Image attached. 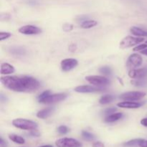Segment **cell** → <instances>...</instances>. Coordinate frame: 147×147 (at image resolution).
I'll list each match as a JSON object with an SVG mask.
<instances>
[{"label": "cell", "instance_id": "cell-1", "mask_svg": "<svg viewBox=\"0 0 147 147\" xmlns=\"http://www.w3.org/2000/svg\"><path fill=\"white\" fill-rule=\"evenodd\" d=\"M0 81L4 87L14 92L31 93L40 88V82L30 76H2Z\"/></svg>", "mask_w": 147, "mask_h": 147}, {"label": "cell", "instance_id": "cell-2", "mask_svg": "<svg viewBox=\"0 0 147 147\" xmlns=\"http://www.w3.org/2000/svg\"><path fill=\"white\" fill-rule=\"evenodd\" d=\"M12 125L17 129L22 130L32 131L37 129V123L33 121L25 119H16L12 121Z\"/></svg>", "mask_w": 147, "mask_h": 147}, {"label": "cell", "instance_id": "cell-3", "mask_svg": "<svg viewBox=\"0 0 147 147\" xmlns=\"http://www.w3.org/2000/svg\"><path fill=\"white\" fill-rule=\"evenodd\" d=\"M144 41L143 37H134V36H126L120 42V47L123 50L124 49L130 48V47H134L137 45L140 44L142 42Z\"/></svg>", "mask_w": 147, "mask_h": 147}, {"label": "cell", "instance_id": "cell-4", "mask_svg": "<svg viewBox=\"0 0 147 147\" xmlns=\"http://www.w3.org/2000/svg\"><path fill=\"white\" fill-rule=\"evenodd\" d=\"M57 147H82L83 145L79 141L73 138H61L55 142Z\"/></svg>", "mask_w": 147, "mask_h": 147}, {"label": "cell", "instance_id": "cell-5", "mask_svg": "<svg viewBox=\"0 0 147 147\" xmlns=\"http://www.w3.org/2000/svg\"><path fill=\"white\" fill-rule=\"evenodd\" d=\"M86 80L93 86L101 87L107 86L110 83V80L107 78L100 76H88L86 77Z\"/></svg>", "mask_w": 147, "mask_h": 147}, {"label": "cell", "instance_id": "cell-6", "mask_svg": "<svg viewBox=\"0 0 147 147\" xmlns=\"http://www.w3.org/2000/svg\"><path fill=\"white\" fill-rule=\"evenodd\" d=\"M146 93L141 91H130L123 93L120 96L119 98L123 100H129V101H136L139 100L146 96Z\"/></svg>", "mask_w": 147, "mask_h": 147}, {"label": "cell", "instance_id": "cell-7", "mask_svg": "<svg viewBox=\"0 0 147 147\" xmlns=\"http://www.w3.org/2000/svg\"><path fill=\"white\" fill-rule=\"evenodd\" d=\"M142 63H143V58L142 56L137 53H134V54L131 55L128 58L127 62H126V66L129 69V70H133V69H136L139 66L142 65Z\"/></svg>", "mask_w": 147, "mask_h": 147}, {"label": "cell", "instance_id": "cell-8", "mask_svg": "<svg viewBox=\"0 0 147 147\" xmlns=\"http://www.w3.org/2000/svg\"><path fill=\"white\" fill-rule=\"evenodd\" d=\"M67 94L64 93H55V94H50L48 96L43 99L40 102V103H44V104H52V103H58V102L64 100L67 98Z\"/></svg>", "mask_w": 147, "mask_h": 147}, {"label": "cell", "instance_id": "cell-9", "mask_svg": "<svg viewBox=\"0 0 147 147\" xmlns=\"http://www.w3.org/2000/svg\"><path fill=\"white\" fill-rule=\"evenodd\" d=\"M74 90L77 93H98V92H101L104 90V88H102L98 86H79L75 88Z\"/></svg>", "mask_w": 147, "mask_h": 147}, {"label": "cell", "instance_id": "cell-10", "mask_svg": "<svg viewBox=\"0 0 147 147\" xmlns=\"http://www.w3.org/2000/svg\"><path fill=\"white\" fill-rule=\"evenodd\" d=\"M78 65V61L75 58H66L61 61L60 66L63 71L68 72L74 69Z\"/></svg>", "mask_w": 147, "mask_h": 147}, {"label": "cell", "instance_id": "cell-11", "mask_svg": "<svg viewBox=\"0 0 147 147\" xmlns=\"http://www.w3.org/2000/svg\"><path fill=\"white\" fill-rule=\"evenodd\" d=\"M19 32L25 35H35L40 34L42 32V30L40 27L34 25H25L20 27L19 29Z\"/></svg>", "mask_w": 147, "mask_h": 147}, {"label": "cell", "instance_id": "cell-12", "mask_svg": "<svg viewBox=\"0 0 147 147\" xmlns=\"http://www.w3.org/2000/svg\"><path fill=\"white\" fill-rule=\"evenodd\" d=\"M129 76L131 79L144 78L147 76V67L130 70L129 71Z\"/></svg>", "mask_w": 147, "mask_h": 147}, {"label": "cell", "instance_id": "cell-13", "mask_svg": "<svg viewBox=\"0 0 147 147\" xmlns=\"http://www.w3.org/2000/svg\"><path fill=\"white\" fill-rule=\"evenodd\" d=\"M142 106V103L134 101H129V100H123L117 104V106L122 109H135L141 107Z\"/></svg>", "mask_w": 147, "mask_h": 147}, {"label": "cell", "instance_id": "cell-14", "mask_svg": "<svg viewBox=\"0 0 147 147\" xmlns=\"http://www.w3.org/2000/svg\"><path fill=\"white\" fill-rule=\"evenodd\" d=\"M54 111L55 109L53 107H49L47 108V109H45L43 110H41L37 112V117L42 119H47V118L50 117L51 116L52 113L54 112Z\"/></svg>", "mask_w": 147, "mask_h": 147}, {"label": "cell", "instance_id": "cell-15", "mask_svg": "<svg viewBox=\"0 0 147 147\" xmlns=\"http://www.w3.org/2000/svg\"><path fill=\"white\" fill-rule=\"evenodd\" d=\"M15 71L14 66L7 63H3L1 64V75H10L12 74Z\"/></svg>", "mask_w": 147, "mask_h": 147}, {"label": "cell", "instance_id": "cell-16", "mask_svg": "<svg viewBox=\"0 0 147 147\" xmlns=\"http://www.w3.org/2000/svg\"><path fill=\"white\" fill-rule=\"evenodd\" d=\"M130 32L133 35L136 36V37H147V31L143 30V29L140 28V27L134 26V27H131Z\"/></svg>", "mask_w": 147, "mask_h": 147}, {"label": "cell", "instance_id": "cell-17", "mask_svg": "<svg viewBox=\"0 0 147 147\" xmlns=\"http://www.w3.org/2000/svg\"><path fill=\"white\" fill-rule=\"evenodd\" d=\"M122 117H123L122 113H114L106 116L104 121L106 123H113V122L120 120Z\"/></svg>", "mask_w": 147, "mask_h": 147}, {"label": "cell", "instance_id": "cell-18", "mask_svg": "<svg viewBox=\"0 0 147 147\" xmlns=\"http://www.w3.org/2000/svg\"><path fill=\"white\" fill-rule=\"evenodd\" d=\"M98 24V22L93 20H86L80 24V27L83 29H90L96 27Z\"/></svg>", "mask_w": 147, "mask_h": 147}, {"label": "cell", "instance_id": "cell-19", "mask_svg": "<svg viewBox=\"0 0 147 147\" xmlns=\"http://www.w3.org/2000/svg\"><path fill=\"white\" fill-rule=\"evenodd\" d=\"M9 139L11 142H13L15 144H24L25 143V140H24V138L20 136H18L17 134H14L9 135Z\"/></svg>", "mask_w": 147, "mask_h": 147}, {"label": "cell", "instance_id": "cell-20", "mask_svg": "<svg viewBox=\"0 0 147 147\" xmlns=\"http://www.w3.org/2000/svg\"><path fill=\"white\" fill-rule=\"evenodd\" d=\"M10 53L14 55H19L22 56L25 55L26 51L24 48L21 47H12L10 48Z\"/></svg>", "mask_w": 147, "mask_h": 147}, {"label": "cell", "instance_id": "cell-21", "mask_svg": "<svg viewBox=\"0 0 147 147\" xmlns=\"http://www.w3.org/2000/svg\"><path fill=\"white\" fill-rule=\"evenodd\" d=\"M113 100H114V96L112 95H104L100 98L99 103L101 105H106L111 103Z\"/></svg>", "mask_w": 147, "mask_h": 147}, {"label": "cell", "instance_id": "cell-22", "mask_svg": "<svg viewBox=\"0 0 147 147\" xmlns=\"http://www.w3.org/2000/svg\"><path fill=\"white\" fill-rule=\"evenodd\" d=\"M131 83L136 87H144L147 85V80L144 78H138V79H133L131 81Z\"/></svg>", "mask_w": 147, "mask_h": 147}, {"label": "cell", "instance_id": "cell-23", "mask_svg": "<svg viewBox=\"0 0 147 147\" xmlns=\"http://www.w3.org/2000/svg\"><path fill=\"white\" fill-rule=\"evenodd\" d=\"M82 136H83V138L85 140L89 141V142H91V141L95 139L94 135L93 134L90 133V132L86 131H82Z\"/></svg>", "mask_w": 147, "mask_h": 147}, {"label": "cell", "instance_id": "cell-24", "mask_svg": "<svg viewBox=\"0 0 147 147\" xmlns=\"http://www.w3.org/2000/svg\"><path fill=\"white\" fill-rule=\"evenodd\" d=\"M142 139H132V140L129 141V142H126L124 144V146H139V143L142 141Z\"/></svg>", "mask_w": 147, "mask_h": 147}, {"label": "cell", "instance_id": "cell-25", "mask_svg": "<svg viewBox=\"0 0 147 147\" xmlns=\"http://www.w3.org/2000/svg\"><path fill=\"white\" fill-rule=\"evenodd\" d=\"M99 72L102 74L106 75V76H109V75L111 74L112 70L109 66H103V67H101L99 69Z\"/></svg>", "mask_w": 147, "mask_h": 147}, {"label": "cell", "instance_id": "cell-26", "mask_svg": "<svg viewBox=\"0 0 147 147\" xmlns=\"http://www.w3.org/2000/svg\"><path fill=\"white\" fill-rule=\"evenodd\" d=\"M11 36V34L10 32H0V41L7 40Z\"/></svg>", "mask_w": 147, "mask_h": 147}, {"label": "cell", "instance_id": "cell-27", "mask_svg": "<svg viewBox=\"0 0 147 147\" xmlns=\"http://www.w3.org/2000/svg\"><path fill=\"white\" fill-rule=\"evenodd\" d=\"M57 132L60 134H66L69 132V129L65 126H60L57 128Z\"/></svg>", "mask_w": 147, "mask_h": 147}, {"label": "cell", "instance_id": "cell-28", "mask_svg": "<svg viewBox=\"0 0 147 147\" xmlns=\"http://www.w3.org/2000/svg\"><path fill=\"white\" fill-rule=\"evenodd\" d=\"M50 94H51V93H50V90H45V91L43 92V93H42V94H40V96H38V98H37L39 103H40L41 100H42L43 99L45 98L47 96H48L49 95H50Z\"/></svg>", "mask_w": 147, "mask_h": 147}, {"label": "cell", "instance_id": "cell-29", "mask_svg": "<svg viewBox=\"0 0 147 147\" xmlns=\"http://www.w3.org/2000/svg\"><path fill=\"white\" fill-rule=\"evenodd\" d=\"M146 48H147V44L146 43H144V44L139 45L134 47L133 50L134 51H142V50H144Z\"/></svg>", "mask_w": 147, "mask_h": 147}, {"label": "cell", "instance_id": "cell-30", "mask_svg": "<svg viewBox=\"0 0 147 147\" xmlns=\"http://www.w3.org/2000/svg\"><path fill=\"white\" fill-rule=\"evenodd\" d=\"M117 111V109L116 108H109V109H106V110L104 111V113L106 115H110V114H112V113H116V111Z\"/></svg>", "mask_w": 147, "mask_h": 147}, {"label": "cell", "instance_id": "cell-31", "mask_svg": "<svg viewBox=\"0 0 147 147\" xmlns=\"http://www.w3.org/2000/svg\"><path fill=\"white\" fill-rule=\"evenodd\" d=\"M63 30L65 32H70L73 29V25L71 24H69V23H66L63 25Z\"/></svg>", "mask_w": 147, "mask_h": 147}, {"label": "cell", "instance_id": "cell-32", "mask_svg": "<svg viewBox=\"0 0 147 147\" xmlns=\"http://www.w3.org/2000/svg\"><path fill=\"white\" fill-rule=\"evenodd\" d=\"M30 135L32 136H34V137H39V136H40V134L38 131H37L36 129H34V130L30 131Z\"/></svg>", "mask_w": 147, "mask_h": 147}, {"label": "cell", "instance_id": "cell-33", "mask_svg": "<svg viewBox=\"0 0 147 147\" xmlns=\"http://www.w3.org/2000/svg\"><path fill=\"white\" fill-rule=\"evenodd\" d=\"M92 146L93 147H105L104 144L100 142H96L94 143H93L92 144Z\"/></svg>", "mask_w": 147, "mask_h": 147}, {"label": "cell", "instance_id": "cell-34", "mask_svg": "<svg viewBox=\"0 0 147 147\" xmlns=\"http://www.w3.org/2000/svg\"><path fill=\"white\" fill-rule=\"evenodd\" d=\"M68 49L70 52H75L76 50V49H77V46L75 44H71L69 45Z\"/></svg>", "mask_w": 147, "mask_h": 147}, {"label": "cell", "instance_id": "cell-35", "mask_svg": "<svg viewBox=\"0 0 147 147\" xmlns=\"http://www.w3.org/2000/svg\"><path fill=\"white\" fill-rule=\"evenodd\" d=\"M139 146L140 147H147V140L145 139H142V141L139 143Z\"/></svg>", "mask_w": 147, "mask_h": 147}, {"label": "cell", "instance_id": "cell-36", "mask_svg": "<svg viewBox=\"0 0 147 147\" xmlns=\"http://www.w3.org/2000/svg\"><path fill=\"white\" fill-rule=\"evenodd\" d=\"M0 147H7V143L1 137L0 139Z\"/></svg>", "mask_w": 147, "mask_h": 147}, {"label": "cell", "instance_id": "cell-37", "mask_svg": "<svg viewBox=\"0 0 147 147\" xmlns=\"http://www.w3.org/2000/svg\"><path fill=\"white\" fill-rule=\"evenodd\" d=\"M141 124L142 126H145V127H147V118H144V119H142L140 121Z\"/></svg>", "mask_w": 147, "mask_h": 147}, {"label": "cell", "instance_id": "cell-38", "mask_svg": "<svg viewBox=\"0 0 147 147\" xmlns=\"http://www.w3.org/2000/svg\"><path fill=\"white\" fill-rule=\"evenodd\" d=\"M140 52H141V53H142V54H143V55H144L147 56V48L144 49V50H142V51H140Z\"/></svg>", "mask_w": 147, "mask_h": 147}, {"label": "cell", "instance_id": "cell-39", "mask_svg": "<svg viewBox=\"0 0 147 147\" xmlns=\"http://www.w3.org/2000/svg\"><path fill=\"white\" fill-rule=\"evenodd\" d=\"M39 147H53V146H52V145H43V146H39Z\"/></svg>", "mask_w": 147, "mask_h": 147}, {"label": "cell", "instance_id": "cell-40", "mask_svg": "<svg viewBox=\"0 0 147 147\" xmlns=\"http://www.w3.org/2000/svg\"><path fill=\"white\" fill-rule=\"evenodd\" d=\"M146 44H147V40H146Z\"/></svg>", "mask_w": 147, "mask_h": 147}]
</instances>
